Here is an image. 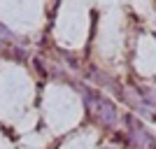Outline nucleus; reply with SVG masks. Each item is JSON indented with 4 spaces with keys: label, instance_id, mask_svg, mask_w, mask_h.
Segmentation results:
<instances>
[{
    "label": "nucleus",
    "instance_id": "obj_1",
    "mask_svg": "<svg viewBox=\"0 0 156 149\" xmlns=\"http://www.w3.org/2000/svg\"><path fill=\"white\" fill-rule=\"evenodd\" d=\"M75 86H77L79 96H82L84 110L89 112V114H93L96 121L100 123L103 128H107V130L117 128L119 121H121V117H119V107L114 105V100H110L105 93L91 89V86L84 84V82H75Z\"/></svg>",
    "mask_w": 156,
    "mask_h": 149
},
{
    "label": "nucleus",
    "instance_id": "obj_2",
    "mask_svg": "<svg viewBox=\"0 0 156 149\" xmlns=\"http://www.w3.org/2000/svg\"><path fill=\"white\" fill-rule=\"evenodd\" d=\"M124 126H126V142H128L130 149H156L154 133L147 130V126L133 112L124 114Z\"/></svg>",
    "mask_w": 156,
    "mask_h": 149
},
{
    "label": "nucleus",
    "instance_id": "obj_3",
    "mask_svg": "<svg viewBox=\"0 0 156 149\" xmlns=\"http://www.w3.org/2000/svg\"><path fill=\"white\" fill-rule=\"evenodd\" d=\"M0 54L9 61H19V63H26L30 59L26 44H21V42H5V44L0 47Z\"/></svg>",
    "mask_w": 156,
    "mask_h": 149
},
{
    "label": "nucleus",
    "instance_id": "obj_4",
    "mask_svg": "<svg viewBox=\"0 0 156 149\" xmlns=\"http://www.w3.org/2000/svg\"><path fill=\"white\" fill-rule=\"evenodd\" d=\"M33 65H35V70H37V75H40V77H49V68L44 65L42 56H33Z\"/></svg>",
    "mask_w": 156,
    "mask_h": 149
},
{
    "label": "nucleus",
    "instance_id": "obj_5",
    "mask_svg": "<svg viewBox=\"0 0 156 149\" xmlns=\"http://www.w3.org/2000/svg\"><path fill=\"white\" fill-rule=\"evenodd\" d=\"M0 47H2V42H0Z\"/></svg>",
    "mask_w": 156,
    "mask_h": 149
}]
</instances>
